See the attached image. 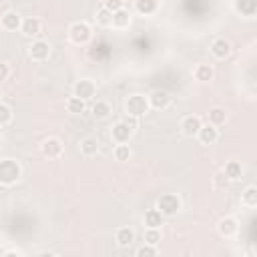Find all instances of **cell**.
Wrapping results in <instances>:
<instances>
[{
    "label": "cell",
    "mask_w": 257,
    "mask_h": 257,
    "mask_svg": "<svg viewBox=\"0 0 257 257\" xmlns=\"http://www.w3.org/2000/svg\"><path fill=\"white\" fill-rule=\"evenodd\" d=\"M22 177V167L14 159H0V185H14Z\"/></svg>",
    "instance_id": "obj_1"
},
{
    "label": "cell",
    "mask_w": 257,
    "mask_h": 257,
    "mask_svg": "<svg viewBox=\"0 0 257 257\" xmlns=\"http://www.w3.org/2000/svg\"><path fill=\"white\" fill-rule=\"evenodd\" d=\"M149 108H151V106H149V100H147L145 94H131V96L126 98V102H124L126 114H131V116H135V118L147 114Z\"/></svg>",
    "instance_id": "obj_2"
},
{
    "label": "cell",
    "mask_w": 257,
    "mask_h": 257,
    "mask_svg": "<svg viewBox=\"0 0 257 257\" xmlns=\"http://www.w3.org/2000/svg\"><path fill=\"white\" fill-rule=\"evenodd\" d=\"M157 209L163 213V217H173L181 211V199L175 193H163L157 201Z\"/></svg>",
    "instance_id": "obj_3"
},
{
    "label": "cell",
    "mask_w": 257,
    "mask_h": 257,
    "mask_svg": "<svg viewBox=\"0 0 257 257\" xmlns=\"http://www.w3.org/2000/svg\"><path fill=\"white\" fill-rule=\"evenodd\" d=\"M68 36H70V40H72L74 44H84V42L90 40L92 30H90V26H88L86 22L78 20V22H72V24H70V28H68Z\"/></svg>",
    "instance_id": "obj_4"
},
{
    "label": "cell",
    "mask_w": 257,
    "mask_h": 257,
    "mask_svg": "<svg viewBox=\"0 0 257 257\" xmlns=\"http://www.w3.org/2000/svg\"><path fill=\"white\" fill-rule=\"evenodd\" d=\"M40 151H42V155L48 157V159H58V157L62 155V141L56 139V137H48V139L42 141Z\"/></svg>",
    "instance_id": "obj_5"
},
{
    "label": "cell",
    "mask_w": 257,
    "mask_h": 257,
    "mask_svg": "<svg viewBox=\"0 0 257 257\" xmlns=\"http://www.w3.org/2000/svg\"><path fill=\"white\" fill-rule=\"evenodd\" d=\"M28 54L32 60L36 62H44L48 56H50V46L46 40H34L30 46H28Z\"/></svg>",
    "instance_id": "obj_6"
},
{
    "label": "cell",
    "mask_w": 257,
    "mask_h": 257,
    "mask_svg": "<svg viewBox=\"0 0 257 257\" xmlns=\"http://www.w3.org/2000/svg\"><path fill=\"white\" fill-rule=\"evenodd\" d=\"M74 94L82 100H90L96 94V86L90 78H80V80L74 82Z\"/></svg>",
    "instance_id": "obj_7"
},
{
    "label": "cell",
    "mask_w": 257,
    "mask_h": 257,
    "mask_svg": "<svg viewBox=\"0 0 257 257\" xmlns=\"http://www.w3.org/2000/svg\"><path fill=\"white\" fill-rule=\"evenodd\" d=\"M147 100H149V106H151V108L163 110V108H167V106L171 104V94H169L167 90H163V88H157V90H153V92L147 96Z\"/></svg>",
    "instance_id": "obj_8"
},
{
    "label": "cell",
    "mask_w": 257,
    "mask_h": 257,
    "mask_svg": "<svg viewBox=\"0 0 257 257\" xmlns=\"http://www.w3.org/2000/svg\"><path fill=\"white\" fill-rule=\"evenodd\" d=\"M133 131H135V128H131L124 120H118V122L112 126L110 137H112V141H114L116 145H120V143H128L131 137H133Z\"/></svg>",
    "instance_id": "obj_9"
},
{
    "label": "cell",
    "mask_w": 257,
    "mask_h": 257,
    "mask_svg": "<svg viewBox=\"0 0 257 257\" xmlns=\"http://www.w3.org/2000/svg\"><path fill=\"white\" fill-rule=\"evenodd\" d=\"M201 124H203V122H201V118H199L197 114H189V116H185V118L181 120V131H183L185 137H197Z\"/></svg>",
    "instance_id": "obj_10"
},
{
    "label": "cell",
    "mask_w": 257,
    "mask_h": 257,
    "mask_svg": "<svg viewBox=\"0 0 257 257\" xmlns=\"http://www.w3.org/2000/svg\"><path fill=\"white\" fill-rule=\"evenodd\" d=\"M197 137H199V141H201L203 145H213V143H217V139H219V131H217L215 124L207 122V124H201Z\"/></svg>",
    "instance_id": "obj_11"
},
{
    "label": "cell",
    "mask_w": 257,
    "mask_h": 257,
    "mask_svg": "<svg viewBox=\"0 0 257 257\" xmlns=\"http://www.w3.org/2000/svg\"><path fill=\"white\" fill-rule=\"evenodd\" d=\"M217 229H219L221 237H235L237 231H239V223H237L235 217H223V219L219 221Z\"/></svg>",
    "instance_id": "obj_12"
},
{
    "label": "cell",
    "mask_w": 257,
    "mask_h": 257,
    "mask_svg": "<svg viewBox=\"0 0 257 257\" xmlns=\"http://www.w3.org/2000/svg\"><path fill=\"white\" fill-rule=\"evenodd\" d=\"M211 54H213L215 58H219V60L227 58V56L231 54V44H229V40H225V38H215V40L211 42Z\"/></svg>",
    "instance_id": "obj_13"
},
{
    "label": "cell",
    "mask_w": 257,
    "mask_h": 257,
    "mask_svg": "<svg viewBox=\"0 0 257 257\" xmlns=\"http://www.w3.org/2000/svg\"><path fill=\"white\" fill-rule=\"evenodd\" d=\"M0 24H2V28H4V30H18V28H20V24H22V18H20V14H18V12L8 10V12H4V14H2Z\"/></svg>",
    "instance_id": "obj_14"
},
{
    "label": "cell",
    "mask_w": 257,
    "mask_h": 257,
    "mask_svg": "<svg viewBox=\"0 0 257 257\" xmlns=\"http://www.w3.org/2000/svg\"><path fill=\"white\" fill-rule=\"evenodd\" d=\"M223 175L229 179V181H239L243 177V167L239 161H227L225 167H223Z\"/></svg>",
    "instance_id": "obj_15"
},
{
    "label": "cell",
    "mask_w": 257,
    "mask_h": 257,
    "mask_svg": "<svg viewBox=\"0 0 257 257\" xmlns=\"http://www.w3.org/2000/svg\"><path fill=\"white\" fill-rule=\"evenodd\" d=\"M114 241L118 247H128L135 241V231L131 227H118L114 233Z\"/></svg>",
    "instance_id": "obj_16"
},
{
    "label": "cell",
    "mask_w": 257,
    "mask_h": 257,
    "mask_svg": "<svg viewBox=\"0 0 257 257\" xmlns=\"http://www.w3.org/2000/svg\"><path fill=\"white\" fill-rule=\"evenodd\" d=\"M128 24H131V14H128V10L120 8V10L112 12V24H110L112 28L124 30V28H128Z\"/></svg>",
    "instance_id": "obj_17"
},
{
    "label": "cell",
    "mask_w": 257,
    "mask_h": 257,
    "mask_svg": "<svg viewBox=\"0 0 257 257\" xmlns=\"http://www.w3.org/2000/svg\"><path fill=\"white\" fill-rule=\"evenodd\" d=\"M20 30H22V34H24V36H36V34L40 32V20H38V18H34V16H28V18H24V20H22Z\"/></svg>",
    "instance_id": "obj_18"
},
{
    "label": "cell",
    "mask_w": 257,
    "mask_h": 257,
    "mask_svg": "<svg viewBox=\"0 0 257 257\" xmlns=\"http://www.w3.org/2000/svg\"><path fill=\"white\" fill-rule=\"evenodd\" d=\"M135 8L143 16H151L159 10V0H135Z\"/></svg>",
    "instance_id": "obj_19"
},
{
    "label": "cell",
    "mask_w": 257,
    "mask_h": 257,
    "mask_svg": "<svg viewBox=\"0 0 257 257\" xmlns=\"http://www.w3.org/2000/svg\"><path fill=\"white\" fill-rule=\"evenodd\" d=\"M235 10L241 16H255V12H257V0H235Z\"/></svg>",
    "instance_id": "obj_20"
},
{
    "label": "cell",
    "mask_w": 257,
    "mask_h": 257,
    "mask_svg": "<svg viewBox=\"0 0 257 257\" xmlns=\"http://www.w3.org/2000/svg\"><path fill=\"white\" fill-rule=\"evenodd\" d=\"M193 74H195V78L199 80V82H209L211 78H213V66L211 64H205V62H201V64H197L195 66V70H193Z\"/></svg>",
    "instance_id": "obj_21"
},
{
    "label": "cell",
    "mask_w": 257,
    "mask_h": 257,
    "mask_svg": "<svg viewBox=\"0 0 257 257\" xmlns=\"http://www.w3.org/2000/svg\"><path fill=\"white\" fill-rule=\"evenodd\" d=\"M110 112H112V106H110V102H106V100H96L94 104H92V116L94 118H108L110 116Z\"/></svg>",
    "instance_id": "obj_22"
},
{
    "label": "cell",
    "mask_w": 257,
    "mask_h": 257,
    "mask_svg": "<svg viewBox=\"0 0 257 257\" xmlns=\"http://www.w3.org/2000/svg\"><path fill=\"white\" fill-rule=\"evenodd\" d=\"M80 153L84 157H94L98 153V141L94 137H84L80 141Z\"/></svg>",
    "instance_id": "obj_23"
},
{
    "label": "cell",
    "mask_w": 257,
    "mask_h": 257,
    "mask_svg": "<svg viewBox=\"0 0 257 257\" xmlns=\"http://www.w3.org/2000/svg\"><path fill=\"white\" fill-rule=\"evenodd\" d=\"M84 108H86V100L78 98L76 94H72V96L66 100V110H68L70 114H80V112H84Z\"/></svg>",
    "instance_id": "obj_24"
},
{
    "label": "cell",
    "mask_w": 257,
    "mask_h": 257,
    "mask_svg": "<svg viewBox=\"0 0 257 257\" xmlns=\"http://www.w3.org/2000/svg\"><path fill=\"white\" fill-rule=\"evenodd\" d=\"M207 116H209V122L215 124V126H219V124H223V122L227 120V112H225V108H221V106H213V108L207 112Z\"/></svg>",
    "instance_id": "obj_25"
},
{
    "label": "cell",
    "mask_w": 257,
    "mask_h": 257,
    "mask_svg": "<svg viewBox=\"0 0 257 257\" xmlns=\"http://www.w3.org/2000/svg\"><path fill=\"white\" fill-rule=\"evenodd\" d=\"M145 225L147 227H161L163 225V213L159 209H149L145 213Z\"/></svg>",
    "instance_id": "obj_26"
},
{
    "label": "cell",
    "mask_w": 257,
    "mask_h": 257,
    "mask_svg": "<svg viewBox=\"0 0 257 257\" xmlns=\"http://www.w3.org/2000/svg\"><path fill=\"white\" fill-rule=\"evenodd\" d=\"M131 155H133V151H131V147H128L126 143H120V145H116V147H114V159H116L118 163L128 161V159H131Z\"/></svg>",
    "instance_id": "obj_27"
},
{
    "label": "cell",
    "mask_w": 257,
    "mask_h": 257,
    "mask_svg": "<svg viewBox=\"0 0 257 257\" xmlns=\"http://www.w3.org/2000/svg\"><path fill=\"white\" fill-rule=\"evenodd\" d=\"M241 201H243V205H247V207H255V205H257V189H255V187H247V189L241 193Z\"/></svg>",
    "instance_id": "obj_28"
},
{
    "label": "cell",
    "mask_w": 257,
    "mask_h": 257,
    "mask_svg": "<svg viewBox=\"0 0 257 257\" xmlns=\"http://www.w3.org/2000/svg\"><path fill=\"white\" fill-rule=\"evenodd\" d=\"M145 243L159 245L161 243V229L159 227H147V231H145Z\"/></svg>",
    "instance_id": "obj_29"
},
{
    "label": "cell",
    "mask_w": 257,
    "mask_h": 257,
    "mask_svg": "<svg viewBox=\"0 0 257 257\" xmlns=\"http://www.w3.org/2000/svg\"><path fill=\"white\" fill-rule=\"evenodd\" d=\"M96 22H98L100 26H110V24H112V12H108L104 6L98 8V10H96Z\"/></svg>",
    "instance_id": "obj_30"
},
{
    "label": "cell",
    "mask_w": 257,
    "mask_h": 257,
    "mask_svg": "<svg viewBox=\"0 0 257 257\" xmlns=\"http://www.w3.org/2000/svg\"><path fill=\"white\" fill-rule=\"evenodd\" d=\"M12 120V108L0 100V126H6Z\"/></svg>",
    "instance_id": "obj_31"
},
{
    "label": "cell",
    "mask_w": 257,
    "mask_h": 257,
    "mask_svg": "<svg viewBox=\"0 0 257 257\" xmlns=\"http://www.w3.org/2000/svg\"><path fill=\"white\" fill-rule=\"evenodd\" d=\"M159 251H157V245H149V243H145L143 247H139L137 249V257H155Z\"/></svg>",
    "instance_id": "obj_32"
},
{
    "label": "cell",
    "mask_w": 257,
    "mask_h": 257,
    "mask_svg": "<svg viewBox=\"0 0 257 257\" xmlns=\"http://www.w3.org/2000/svg\"><path fill=\"white\" fill-rule=\"evenodd\" d=\"M102 6H104L108 12H116V10L124 8V0H104Z\"/></svg>",
    "instance_id": "obj_33"
},
{
    "label": "cell",
    "mask_w": 257,
    "mask_h": 257,
    "mask_svg": "<svg viewBox=\"0 0 257 257\" xmlns=\"http://www.w3.org/2000/svg\"><path fill=\"white\" fill-rule=\"evenodd\" d=\"M8 74H10L8 64H6V62H0V82H2V80H6V78H8Z\"/></svg>",
    "instance_id": "obj_34"
},
{
    "label": "cell",
    "mask_w": 257,
    "mask_h": 257,
    "mask_svg": "<svg viewBox=\"0 0 257 257\" xmlns=\"http://www.w3.org/2000/svg\"><path fill=\"white\" fill-rule=\"evenodd\" d=\"M227 183H229V179H227L223 173H217V175H215V185H217V187H223V185H227Z\"/></svg>",
    "instance_id": "obj_35"
},
{
    "label": "cell",
    "mask_w": 257,
    "mask_h": 257,
    "mask_svg": "<svg viewBox=\"0 0 257 257\" xmlns=\"http://www.w3.org/2000/svg\"><path fill=\"white\" fill-rule=\"evenodd\" d=\"M122 120H124V122H126V124L131 126V128H137V118H135V116H131V114H126V116H124Z\"/></svg>",
    "instance_id": "obj_36"
},
{
    "label": "cell",
    "mask_w": 257,
    "mask_h": 257,
    "mask_svg": "<svg viewBox=\"0 0 257 257\" xmlns=\"http://www.w3.org/2000/svg\"><path fill=\"white\" fill-rule=\"evenodd\" d=\"M4 255H22V253H20L18 249H10V251H6Z\"/></svg>",
    "instance_id": "obj_37"
},
{
    "label": "cell",
    "mask_w": 257,
    "mask_h": 257,
    "mask_svg": "<svg viewBox=\"0 0 257 257\" xmlns=\"http://www.w3.org/2000/svg\"><path fill=\"white\" fill-rule=\"evenodd\" d=\"M0 100H2V90H0Z\"/></svg>",
    "instance_id": "obj_38"
}]
</instances>
